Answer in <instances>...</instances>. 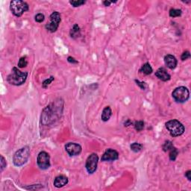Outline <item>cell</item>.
I'll list each match as a JSON object with an SVG mask.
<instances>
[{"instance_id":"d4e9b609","label":"cell","mask_w":191,"mask_h":191,"mask_svg":"<svg viewBox=\"0 0 191 191\" xmlns=\"http://www.w3.org/2000/svg\"><path fill=\"white\" fill-rule=\"evenodd\" d=\"M54 79H55V78H54L53 76H51L50 78H47V79H46L45 81H44V82H43V84H42L43 87H44V88H47L48 86H49V84H50L51 83H52V81H54Z\"/></svg>"},{"instance_id":"3957f363","label":"cell","mask_w":191,"mask_h":191,"mask_svg":"<svg viewBox=\"0 0 191 191\" xmlns=\"http://www.w3.org/2000/svg\"><path fill=\"white\" fill-rule=\"evenodd\" d=\"M30 156V149L29 146H24L17 151L13 157V163L16 167L24 165Z\"/></svg>"},{"instance_id":"7402d4cb","label":"cell","mask_w":191,"mask_h":191,"mask_svg":"<svg viewBox=\"0 0 191 191\" xmlns=\"http://www.w3.org/2000/svg\"><path fill=\"white\" fill-rule=\"evenodd\" d=\"M135 129L138 132H141L144 129V123L143 121H137L135 123Z\"/></svg>"},{"instance_id":"9c48e42d","label":"cell","mask_w":191,"mask_h":191,"mask_svg":"<svg viewBox=\"0 0 191 191\" xmlns=\"http://www.w3.org/2000/svg\"><path fill=\"white\" fill-rule=\"evenodd\" d=\"M38 167L41 169H47L50 167V157L46 152H41L37 159Z\"/></svg>"},{"instance_id":"5bb4252c","label":"cell","mask_w":191,"mask_h":191,"mask_svg":"<svg viewBox=\"0 0 191 191\" xmlns=\"http://www.w3.org/2000/svg\"><path fill=\"white\" fill-rule=\"evenodd\" d=\"M155 76L163 81H167L170 80L171 75L168 73L165 68H159L155 72Z\"/></svg>"},{"instance_id":"7c38bea8","label":"cell","mask_w":191,"mask_h":191,"mask_svg":"<svg viewBox=\"0 0 191 191\" xmlns=\"http://www.w3.org/2000/svg\"><path fill=\"white\" fill-rule=\"evenodd\" d=\"M69 182V180L67 177H66L65 175H58L56 178H55V181H54V186L57 188H61V187H64L65 185H67Z\"/></svg>"},{"instance_id":"603a6c76","label":"cell","mask_w":191,"mask_h":191,"mask_svg":"<svg viewBox=\"0 0 191 191\" xmlns=\"http://www.w3.org/2000/svg\"><path fill=\"white\" fill-rule=\"evenodd\" d=\"M173 146H174L173 144H172V143L171 142V141H167L165 143H164L162 148H163V149H164V152H167V151L170 150V149H172Z\"/></svg>"},{"instance_id":"44dd1931","label":"cell","mask_w":191,"mask_h":191,"mask_svg":"<svg viewBox=\"0 0 191 191\" xmlns=\"http://www.w3.org/2000/svg\"><path fill=\"white\" fill-rule=\"evenodd\" d=\"M28 65V61L26 59V57H23L20 59L19 62H18V67L20 68H24L26 67Z\"/></svg>"},{"instance_id":"30bf717a","label":"cell","mask_w":191,"mask_h":191,"mask_svg":"<svg viewBox=\"0 0 191 191\" xmlns=\"http://www.w3.org/2000/svg\"><path fill=\"white\" fill-rule=\"evenodd\" d=\"M65 149L70 156H77L81 152L82 148L75 143H68L65 145Z\"/></svg>"},{"instance_id":"9a60e30c","label":"cell","mask_w":191,"mask_h":191,"mask_svg":"<svg viewBox=\"0 0 191 191\" xmlns=\"http://www.w3.org/2000/svg\"><path fill=\"white\" fill-rule=\"evenodd\" d=\"M112 115V111L111 108L109 106H107V107L105 108L102 111V120L103 122H107L110 120L111 117Z\"/></svg>"},{"instance_id":"f546056e","label":"cell","mask_w":191,"mask_h":191,"mask_svg":"<svg viewBox=\"0 0 191 191\" xmlns=\"http://www.w3.org/2000/svg\"><path fill=\"white\" fill-rule=\"evenodd\" d=\"M67 61H68L69 63H71V64H78V61L75 60L74 58H72V57H68Z\"/></svg>"},{"instance_id":"7a4b0ae2","label":"cell","mask_w":191,"mask_h":191,"mask_svg":"<svg viewBox=\"0 0 191 191\" xmlns=\"http://www.w3.org/2000/svg\"><path fill=\"white\" fill-rule=\"evenodd\" d=\"M28 77L27 72H22L17 67L12 69L11 72L8 75L7 81L10 84L15 86H20L24 84Z\"/></svg>"},{"instance_id":"8fae6325","label":"cell","mask_w":191,"mask_h":191,"mask_svg":"<svg viewBox=\"0 0 191 191\" xmlns=\"http://www.w3.org/2000/svg\"><path fill=\"white\" fill-rule=\"evenodd\" d=\"M119 158V153L116 150L108 149L102 157V161H114Z\"/></svg>"},{"instance_id":"e0dca14e","label":"cell","mask_w":191,"mask_h":191,"mask_svg":"<svg viewBox=\"0 0 191 191\" xmlns=\"http://www.w3.org/2000/svg\"><path fill=\"white\" fill-rule=\"evenodd\" d=\"M141 71L143 72L145 75H150L152 74V72H153V70H152V67L149 64V63H146L142 66L141 69Z\"/></svg>"},{"instance_id":"f1b7e54d","label":"cell","mask_w":191,"mask_h":191,"mask_svg":"<svg viewBox=\"0 0 191 191\" xmlns=\"http://www.w3.org/2000/svg\"><path fill=\"white\" fill-rule=\"evenodd\" d=\"M135 81H136L137 84H138V86H140L141 87V88L142 89V90H145L146 87V83L143 82V81H142V82H141L140 81H138V80H135Z\"/></svg>"},{"instance_id":"d6986e66","label":"cell","mask_w":191,"mask_h":191,"mask_svg":"<svg viewBox=\"0 0 191 191\" xmlns=\"http://www.w3.org/2000/svg\"><path fill=\"white\" fill-rule=\"evenodd\" d=\"M182 14V11L180 9H175V8H172L169 11V16L171 17H180Z\"/></svg>"},{"instance_id":"ba28073f","label":"cell","mask_w":191,"mask_h":191,"mask_svg":"<svg viewBox=\"0 0 191 191\" xmlns=\"http://www.w3.org/2000/svg\"><path fill=\"white\" fill-rule=\"evenodd\" d=\"M99 157L96 153H93L87 158L86 161V169L89 174L94 173L98 166Z\"/></svg>"},{"instance_id":"ac0fdd59","label":"cell","mask_w":191,"mask_h":191,"mask_svg":"<svg viewBox=\"0 0 191 191\" xmlns=\"http://www.w3.org/2000/svg\"><path fill=\"white\" fill-rule=\"evenodd\" d=\"M178 149L173 146V147L169 150V160L172 161H175V159H176L177 156H178Z\"/></svg>"},{"instance_id":"4dcf8cb0","label":"cell","mask_w":191,"mask_h":191,"mask_svg":"<svg viewBox=\"0 0 191 191\" xmlns=\"http://www.w3.org/2000/svg\"><path fill=\"white\" fill-rule=\"evenodd\" d=\"M185 177L189 180V181H191V171L188 170L185 172Z\"/></svg>"},{"instance_id":"277c9868","label":"cell","mask_w":191,"mask_h":191,"mask_svg":"<svg viewBox=\"0 0 191 191\" xmlns=\"http://www.w3.org/2000/svg\"><path fill=\"white\" fill-rule=\"evenodd\" d=\"M166 128L172 137H178L183 135L184 132V126L177 120L168 121L166 123Z\"/></svg>"},{"instance_id":"8992f818","label":"cell","mask_w":191,"mask_h":191,"mask_svg":"<svg viewBox=\"0 0 191 191\" xmlns=\"http://www.w3.org/2000/svg\"><path fill=\"white\" fill-rule=\"evenodd\" d=\"M174 99L179 103H184L188 100L190 97V92L185 87H178L173 90L172 93Z\"/></svg>"},{"instance_id":"6da1fadb","label":"cell","mask_w":191,"mask_h":191,"mask_svg":"<svg viewBox=\"0 0 191 191\" xmlns=\"http://www.w3.org/2000/svg\"><path fill=\"white\" fill-rule=\"evenodd\" d=\"M62 110L63 102H60V99L51 103L49 106L45 108L41 115V122L43 124L47 126L55 123V120L61 117Z\"/></svg>"},{"instance_id":"5b68a950","label":"cell","mask_w":191,"mask_h":191,"mask_svg":"<svg viewBox=\"0 0 191 191\" xmlns=\"http://www.w3.org/2000/svg\"><path fill=\"white\" fill-rule=\"evenodd\" d=\"M10 8L12 14L16 17H21L25 12L28 11L29 6L26 2L21 0H14L11 2Z\"/></svg>"},{"instance_id":"2e32d148","label":"cell","mask_w":191,"mask_h":191,"mask_svg":"<svg viewBox=\"0 0 191 191\" xmlns=\"http://www.w3.org/2000/svg\"><path fill=\"white\" fill-rule=\"evenodd\" d=\"M80 35H81V30H80L79 26H78V24H75L70 30V36L74 39H76L80 37Z\"/></svg>"},{"instance_id":"484cf974","label":"cell","mask_w":191,"mask_h":191,"mask_svg":"<svg viewBox=\"0 0 191 191\" xmlns=\"http://www.w3.org/2000/svg\"><path fill=\"white\" fill-rule=\"evenodd\" d=\"M70 5H72L73 7H79V6L82 5L85 3V1H83V0H78V1H70Z\"/></svg>"},{"instance_id":"cb8c5ba5","label":"cell","mask_w":191,"mask_h":191,"mask_svg":"<svg viewBox=\"0 0 191 191\" xmlns=\"http://www.w3.org/2000/svg\"><path fill=\"white\" fill-rule=\"evenodd\" d=\"M35 20L37 23H43L44 21V20H45V16H44V14H38L35 17Z\"/></svg>"},{"instance_id":"1f68e13d","label":"cell","mask_w":191,"mask_h":191,"mask_svg":"<svg viewBox=\"0 0 191 191\" xmlns=\"http://www.w3.org/2000/svg\"><path fill=\"white\" fill-rule=\"evenodd\" d=\"M114 2H114V1H108V0H105V1L103 2V4H104L105 6L108 7V6H110L111 3H114Z\"/></svg>"},{"instance_id":"4fadbf2b","label":"cell","mask_w":191,"mask_h":191,"mask_svg":"<svg viewBox=\"0 0 191 191\" xmlns=\"http://www.w3.org/2000/svg\"><path fill=\"white\" fill-rule=\"evenodd\" d=\"M164 62H165L166 66L170 70H174L176 67L177 64H178L175 57L172 55H166L164 57Z\"/></svg>"},{"instance_id":"ffe728a7","label":"cell","mask_w":191,"mask_h":191,"mask_svg":"<svg viewBox=\"0 0 191 191\" xmlns=\"http://www.w3.org/2000/svg\"><path fill=\"white\" fill-rule=\"evenodd\" d=\"M130 148L134 152H138L143 149V145L139 143H134L131 145Z\"/></svg>"},{"instance_id":"4316f807","label":"cell","mask_w":191,"mask_h":191,"mask_svg":"<svg viewBox=\"0 0 191 191\" xmlns=\"http://www.w3.org/2000/svg\"><path fill=\"white\" fill-rule=\"evenodd\" d=\"M190 58V53L189 51H185L184 52H183V54L181 55V57L182 61H185V60H187Z\"/></svg>"},{"instance_id":"52a82bcc","label":"cell","mask_w":191,"mask_h":191,"mask_svg":"<svg viewBox=\"0 0 191 191\" xmlns=\"http://www.w3.org/2000/svg\"><path fill=\"white\" fill-rule=\"evenodd\" d=\"M61 21V14L58 11H54L49 17V22L46 25V29L50 32H56Z\"/></svg>"},{"instance_id":"83f0119b","label":"cell","mask_w":191,"mask_h":191,"mask_svg":"<svg viewBox=\"0 0 191 191\" xmlns=\"http://www.w3.org/2000/svg\"><path fill=\"white\" fill-rule=\"evenodd\" d=\"M0 163H1V172H2L3 169L6 167V165H7L6 161L5 160L4 157L2 155H1V161H0Z\"/></svg>"}]
</instances>
